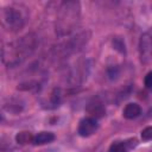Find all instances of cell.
Segmentation results:
<instances>
[{"instance_id": "cell-9", "label": "cell", "mask_w": 152, "mask_h": 152, "mask_svg": "<svg viewBox=\"0 0 152 152\" xmlns=\"http://www.w3.org/2000/svg\"><path fill=\"white\" fill-rule=\"evenodd\" d=\"M113 46H114V49H116L118 51H120V52H122V53L126 51V49H125V43H124V40H122L121 38H119V37H116V38L113 39Z\"/></svg>"}, {"instance_id": "cell-7", "label": "cell", "mask_w": 152, "mask_h": 152, "mask_svg": "<svg viewBox=\"0 0 152 152\" xmlns=\"http://www.w3.org/2000/svg\"><path fill=\"white\" fill-rule=\"evenodd\" d=\"M53 140H55V134L53 133H51V132H40L34 137L33 144L34 145H44V144H49Z\"/></svg>"}, {"instance_id": "cell-1", "label": "cell", "mask_w": 152, "mask_h": 152, "mask_svg": "<svg viewBox=\"0 0 152 152\" xmlns=\"http://www.w3.org/2000/svg\"><path fill=\"white\" fill-rule=\"evenodd\" d=\"M1 18H2V24L5 27H7V30L18 31L24 25V17L18 11V8L14 7L4 8L1 12Z\"/></svg>"}, {"instance_id": "cell-10", "label": "cell", "mask_w": 152, "mask_h": 152, "mask_svg": "<svg viewBox=\"0 0 152 152\" xmlns=\"http://www.w3.org/2000/svg\"><path fill=\"white\" fill-rule=\"evenodd\" d=\"M141 139L144 141L152 140V126H147L141 131Z\"/></svg>"}, {"instance_id": "cell-2", "label": "cell", "mask_w": 152, "mask_h": 152, "mask_svg": "<svg viewBox=\"0 0 152 152\" xmlns=\"http://www.w3.org/2000/svg\"><path fill=\"white\" fill-rule=\"evenodd\" d=\"M139 48L141 61L144 63H147L152 58V32H146L141 36Z\"/></svg>"}, {"instance_id": "cell-4", "label": "cell", "mask_w": 152, "mask_h": 152, "mask_svg": "<svg viewBox=\"0 0 152 152\" xmlns=\"http://www.w3.org/2000/svg\"><path fill=\"white\" fill-rule=\"evenodd\" d=\"M137 144H138V141L135 138L128 139L125 141H115L110 145L109 152H128L134 146H137Z\"/></svg>"}, {"instance_id": "cell-11", "label": "cell", "mask_w": 152, "mask_h": 152, "mask_svg": "<svg viewBox=\"0 0 152 152\" xmlns=\"http://www.w3.org/2000/svg\"><path fill=\"white\" fill-rule=\"evenodd\" d=\"M144 84L146 88H152V71H150L145 78H144Z\"/></svg>"}, {"instance_id": "cell-5", "label": "cell", "mask_w": 152, "mask_h": 152, "mask_svg": "<svg viewBox=\"0 0 152 152\" xmlns=\"http://www.w3.org/2000/svg\"><path fill=\"white\" fill-rule=\"evenodd\" d=\"M141 114V107L138 103H127L122 110V115L124 118L132 120L135 119L137 116H139Z\"/></svg>"}, {"instance_id": "cell-6", "label": "cell", "mask_w": 152, "mask_h": 152, "mask_svg": "<svg viewBox=\"0 0 152 152\" xmlns=\"http://www.w3.org/2000/svg\"><path fill=\"white\" fill-rule=\"evenodd\" d=\"M87 112L90 115V118H94V119H100V118H103L106 115L104 107L101 103H97V102L96 103H90L87 107Z\"/></svg>"}, {"instance_id": "cell-8", "label": "cell", "mask_w": 152, "mask_h": 152, "mask_svg": "<svg viewBox=\"0 0 152 152\" xmlns=\"http://www.w3.org/2000/svg\"><path fill=\"white\" fill-rule=\"evenodd\" d=\"M33 139H34V137L28 131H21L19 133H17V135H15V141L19 145H27L30 142H33Z\"/></svg>"}, {"instance_id": "cell-3", "label": "cell", "mask_w": 152, "mask_h": 152, "mask_svg": "<svg viewBox=\"0 0 152 152\" xmlns=\"http://www.w3.org/2000/svg\"><path fill=\"white\" fill-rule=\"evenodd\" d=\"M97 127H99V125L96 122V119H94V118H84L78 124L77 133L81 137L87 138V137L93 135L97 131Z\"/></svg>"}]
</instances>
